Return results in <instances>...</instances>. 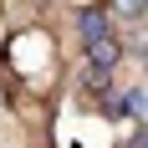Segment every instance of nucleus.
<instances>
[{
  "label": "nucleus",
  "instance_id": "obj_2",
  "mask_svg": "<svg viewBox=\"0 0 148 148\" xmlns=\"http://www.w3.org/2000/svg\"><path fill=\"white\" fill-rule=\"evenodd\" d=\"M77 36H82V41H102V36H112V21H107V10H102V5L77 10Z\"/></svg>",
  "mask_w": 148,
  "mask_h": 148
},
{
  "label": "nucleus",
  "instance_id": "obj_3",
  "mask_svg": "<svg viewBox=\"0 0 148 148\" xmlns=\"http://www.w3.org/2000/svg\"><path fill=\"white\" fill-rule=\"evenodd\" d=\"M102 10H107V21H138L143 15V0H107Z\"/></svg>",
  "mask_w": 148,
  "mask_h": 148
},
{
  "label": "nucleus",
  "instance_id": "obj_1",
  "mask_svg": "<svg viewBox=\"0 0 148 148\" xmlns=\"http://www.w3.org/2000/svg\"><path fill=\"white\" fill-rule=\"evenodd\" d=\"M118 61H123V41H118V36L87 41V66H97V72H118Z\"/></svg>",
  "mask_w": 148,
  "mask_h": 148
},
{
  "label": "nucleus",
  "instance_id": "obj_5",
  "mask_svg": "<svg viewBox=\"0 0 148 148\" xmlns=\"http://www.w3.org/2000/svg\"><path fill=\"white\" fill-rule=\"evenodd\" d=\"M128 148H143V138H128Z\"/></svg>",
  "mask_w": 148,
  "mask_h": 148
},
{
  "label": "nucleus",
  "instance_id": "obj_4",
  "mask_svg": "<svg viewBox=\"0 0 148 148\" xmlns=\"http://www.w3.org/2000/svg\"><path fill=\"white\" fill-rule=\"evenodd\" d=\"M82 87H92V92H107V87H112V72H97V66H82Z\"/></svg>",
  "mask_w": 148,
  "mask_h": 148
}]
</instances>
